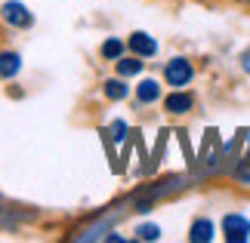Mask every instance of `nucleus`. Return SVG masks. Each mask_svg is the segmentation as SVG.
Masks as SVG:
<instances>
[{"mask_svg": "<svg viewBox=\"0 0 250 243\" xmlns=\"http://www.w3.org/2000/svg\"><path fill=\"white\" fill-rule=\"evenodd\" d=\"M191 62H186V59H173V62H167V68H164V77H167V83L170 86H176V90H182L188 80H191Z\"/></svg>", "mask_w": 250, "mask_h": 243, "instance_id": "nucleus-1", "label": "nucleus"}, {"mask_svg": "<svg viewBox=\"0 0 250 243\" xmlns=\"http://www.w3.org/2000/svg\"><path fill=\"white\" fill-rule=\"evenodd\" d=\"M223 228H226V237L232 240V243L247 240V234H250V222L244 216H238V212H232V216L223 219Z\"/></svg>", "mask_w": 250, "mask_h": 243, "instance_id": "nucleus-2", "label": "nucleus"}, {"mask_svg": "<svg viewBox=\"0 0 250 243\" xmlns=\"http://www.w3.org/2000/svg\"><path fill=\"white\" fill-rule=\"evenodd\" d=\"M3 19L9 25H19V28H28L31 25V13L19 3V0H9V3H3Z\"/></svg>", "mask_w": 250, "mask_h": 243, "instance_id": "nucleus-3", "label": "nucleus"}, {"mask_svg": "<svg viewBox=\"0 0 250 243\" xmlns=\"http://www.w3.org/2000/svg\"><path fill=\"white\" fill-rule=\"evenodd\" d=\"M130 50L136 53V56H155L158 53V43L151 40L146 31H136V34L130 37Z\"/></svg>", "mask_w": 250, "mask_h": 243, "instance_id": "nucleus-4", "label": "nucleus"}, {"mask_svg": "<svg viewBox=\"0 0 250 243\" xmlns=\"http://www.w3.org/2000/svg\"><path fill=\"white\" fill-rule=\"evenodd\" d=\"M164 108L170 114H186V111H191V95L188 93H173V95H167Z\"/></svg>", "mask_w": 250, "mask_h": 243, "instance_id": "nucleus-5", "label": "nucleus"}, {"mask_svg": "<svg viewBox=\"0 0 250 243\" xmlns=\"http://www.w3.org/2000/svg\"><path fill=\"white\" fill-rule=\"evenodd\" d=\"M195 243H207V240H213V225H210L207 219H198L195 225H191V234H188Z\"/></svg>", "mask_w": 250, "mask_h": 243, "instance_id": "nucleus-6", "label": "nucleus"}, {"mask_svg": "<svg viewBox=\"0 0 250 243\" xmlns=\"http://www.w3.org/2000/svg\"><path fill=\"white\" fill-rule=\"evenodd\" d=\"M136 95H139V102H158V95H161V86L155 83V80H142L139 83V90H136Z\"/></svg>", "mask_w": 250, "mask_h": 243, "instance_id": "nucleus-7", "label": "nucleus"}, {"mask_svg": "<svg viewBox=\"0 0 250 243\" xmlns=\"http://www.w3.org/2000/svg\"><path fill=\"white\" fill-rule=\"evenodd\" d=\"M19 71V56L16 53H0V77H13Z\"/></svg>", "mask_w": 250, "mask_h": 243, "instance_id": "nucleus-8", "label": "nucleus"}, {"mask_svg": "<svg viewBox=\"0 0 250 243\" xmlns=\"http://www.w3.org/2000/svg\"><path fill=\"white\" fill-rule=\"evenodd\" d=\"M121 53H124V43L114 40V37L102 43V56H105V59H121Z\"/></svg>", "mask_w": 250, "mask_h": 243, "instance_id": "nucleus-9", "label": "nucleus"}, {"mask_svg": "<svg viewBox=\"0 0 250 243\" xmlns=\"http://www.w3.org/2000/svg\"><path fill=\"white\" fill-rule=\"evenodd\" d=\"M118 71H121L124 77H133V74L142 71V62H139V59H121V62H118Z\"/></svg>", "mask_w": 250, "mask_h": 243, "instance_id": "nucleus-10", "label": "nucleus"}, {"mask_svg": "<svg viewBox=\"0 0 250 243\" xmlns=\"http://www.w3.org/2000/svg\"><path fill=\"white\" fill-rule=\"evenodd\" d=\"M105 95H108V99H124V95H127V86L121 80H108L105 83Z\"/></svg>", "mask_w": 250, "mask_h": 243, "instance_id": "nucleus-11", "label": "nucleus"}, {"mask_svg": "<svg viewBox=\"0 0 250 243\" xmlns=\"http://www.w3.org/2000/svg\"><path fill=\"white\" fill-rule=\"evenodd\" d=\"M136 234H139L142 240H158V237H161V228H158V225H142Z\"/></svg>", "mask_w": 250, "mask_h": 243, "instance_id": "nucleus-12", "label": "nucleus"}, {"mask_svg": "<svg viewBox=\"0 0 250 243\" xmlns=\"http://www.w3.org/2000/svg\"><path fill=\"white\" fill-rule=\"evenodd\" d=\"M124 135H127V123H124V120L111 123V139L114 142H124Z\"/></svg>", "mask_w": 250, "mask_h": 243, "instance_id": "nucleus-13", "label": "nucleus"}, {"mask_svg": "<svg viewBox=\"0 0 250 243\" xmlns=\"http://www.w3.org/2000/svg\"><path fill=\"white\" fill-rule=\"evenodd\" d=\"M244 68L250 71V53H244Z\"/></svg>", "mask_w": 250, "mask_h": 243, "instance_id": "nucleus-14", "label": "nucleus"}]
</instances>
